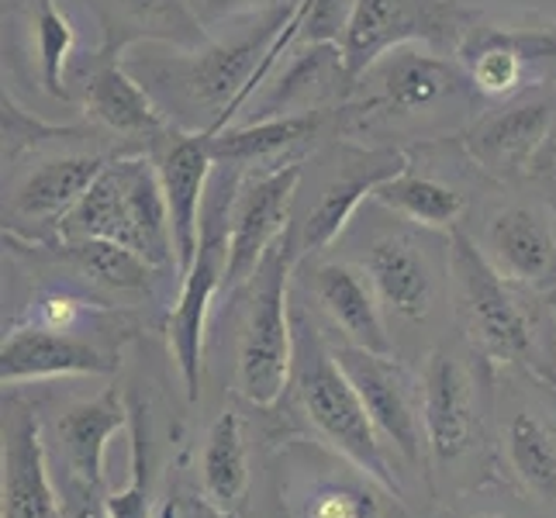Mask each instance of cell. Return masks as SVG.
I'll return each mask as SVG.
<instances>
[{"mask_svg":"<svg viewBox=\"0 0 556 518\" xmlns=\"http://www.w3.org/2000/svg\"><path fill=\"white\" fill-rule=\"evenodd\" d=\"M450 274L456 312L473 350L497 367H519L556 391V359L546 353L540 318L529 312L522 287H515L467 232H450Z\"/></svg>","mask_w":556,"mask_h":518,"instance_id":"obj_2","label":"cell"},{"mask_svg":"<svg viewBox=\"0 0 556 518\" xmlns=\"http://www.w3.org/2000/svg\"><path fill=\"white\" fill-rule=\"evenodd\" d=\"M177 518H232V515L215 508L207 497H184V502L177 505Z\"/></svg>","mask_w":556,"mask_h":518,"instance_id":"obj_38","label":"cell"},{"mask_svg":"<svg viewBox=\"0 0 556 518\" xmlns=\"http://www.w3.org/2000/svg\"><path fill=\"white\" fill-rule=\"evenodd\" d=\"M304 180V160L239 177L228 225V291H239L256 277L266 253L291 232L294 198Z\"/></svg>","mask_w":556,"mask_h":518,"instance_id":"obj_10","label":"cell"},{"mask_svg":"<svg viewBox=\"0 0 556 518\" xmlns=\"http://www.w3.org/2000/svg\"><path fill=\"white\" fill-rule=\"evenodd\" d=\"M304 518H380V502L356 484H321L308 497Z\"/></svg>","mask_w":556,"mask_h":518,"instance_id":"obj_34","label":"cell"},{"mask_svg":"<svg viewBox=\"0 0 556 518\" xmlns=\"http://www.w3.org/2000/svg\"><path fill=\"white\" fill-rule=\"evenodd\" d=\"M294 0H201V17L207 25L215 22H232L242 14H274L291 8Z\"/></svg>","mask_w":556,"mask_h":518,"instance_id":"obj_36","label":"cell"},{"mask_svg":"<svg viewBox=\"0 0 556 518\" xmlns=\"http://www.w3.org/2000/svg\"><path fill=\"white\" fill-rule=\"evenodd\" d=\"M374 201L429 232H456L467 211V194H459L453 184L432 177V173H415L412 166L383 180L374 190Z\"/></svg>","mask_w":556,"mask_h":518,"instance_id":"obj_27","label":"cell"},{"mask_svg":"<svg viewBox=\"0 0 556 518\" xmlns=\"http://www.w3.org/2000/svg\"><path fill=\"white\" fill-rule=\"evenodd\" d=\"M70 84L80 93V104L90 125H98L111 136L122 139H160L169 128V118L156 98L146 90V84L128 70L125 55H104L93 49V55L73 70Z\"/></svg>","mask_w":556,"mask_h":518,"instance_id":"obj_15","label":"cell"},{"mask_svg":"<svg viewBox=\"0 0 556 518\" xmlns=\"http://www.w3.org/2000/svg\"><path fill=\"white\" fill-rule=\"evenodd\" d=\"M84 4L98 17V52L104 55H125L139 42H160L169 49H201L215 42L201 8L190 0H84Z\"/></svg>","mask_w":556,"mask_h":518,"instance_id":"obj_17","label":"cell"},{"mask_svg":"<svg viewBox=\"0 0 556 518\" xmlns=\"http://www.w3.org/2000/svg\"><path fill=\"white\" fill-rule=\"evenodd\" d=\"M111 239L136 249L156 270L174 266V222H169V204L163 194L156 163L146 152H125L111 156L104 173L84 194L70 215L63 218L55 239Z\"/></svg>","mask_w":556,"mask_h":518,"instance_id":"obj_3","label":"cell"},{"mask_svg":"<svg viewBox=\"0 0 556 518\" xmlns=\"http://www.w3.org/2000/svg\"><path fill=\"white\" fill-rule=\"evenodd\" d=\"M163 518H177V505H169V508L163 511Z\"/></svg>","mask_w":556,"mask_h":518,"instance_id":"obj_41","label":"cell"},{"mask_svg":"<svg viewBox=\"0 0 556 518\" xmlns=\"http://www.w3.org/2000/svg\"><path fill=\"white\" fill-rule=\"evenodd\" d=\"M111 156L101 152H66L35 163L4 198V239H35V245L52 242L63 218L84 201V194L101 177Z\"/></svg>","mask_w":556,"mask_h":518,"instance_id":"obj_12","label":"cell"},{"mask_svg":"<svg viewBox=\"0 0 556 518\" xmlns=\"http://www.w3.org/2000/svg\"><path fill=\"white\" fill-rule=\"evenodd\" d=\"M87 312H104V308L101 304H87L84 298L66 294V291H49L35 301L31 321L46 325V329H55V332H76Z\"/></svg>","mask_w":556,"mask_h":518,"instance_id":"obj_35","label":"cell"},{"mask_svg":"<svg viewBox=\"0 0 556 518\" xmlns=\"http://www.w3.org/2000/svg\"><path fill=\"white\" fill-rule=\"evenodd\" d=\"M473 518H505V515H473Z\"/></svg>","mask_w":556,"mask_h":518,"instance_id":"obj_42","label":"cell"},{"mask_svg":"<svg viewBox=\"0 0 556 518\" xmlns=\"http://www.w3.org/2000/svg\"><path fill=\"white\" fill-rule=\"evenodd\" d=\"M546 204H549V211H553V218H556V190H553V194H546Z\"/></svg>","mask_w":556,"mask_h":518,"instance_id":"obj_40","label":"cell"},{"mask_svg":"<svg viewBox=\"0 0 556 518\" xmlns=\"http://www.w3.org/2000/svg\"><path fill=\"white\" fill-rule=\"evenodd\" d=\"M481 249L515 287L556 301V236L543 211L529 204L494 211Z\"/></svg>","mask_w":556,"mask_h":518,"instance_id":"obj_19","label":"cell"},{"mask_svg":"<svg viewBox=\"0 0 556 518\" xmlns=\"http://www.w3.org/2000/svg\"><path fill=\"white\" fill-rule=\"evenodd\" d=\"M201 488L215 508L232 515L249 488V453H245V429L239 412L225 408L211 421L204 453H201Z\"/></svg>","mask_w":556,"mask_h":518,"instance_id":"obj_28","label":"cell"},{"mask_svg":"<svg viewBox=\"0 0 556 518\" xmlns=\"http://www.w3.org/2000/svg\"><path fill=\"white\" fill-rule=\"evenodd\" d=\"M25 25H28L38 84H42L49 98L73 101L70 76H73V55H76V28L70 22V14L60 8V0H31Z\"/></svg>","mask_w":556,"mask_h":518,"instance_id":"obj_30","label":"cell"},{"mask_svg":"<svg viewBox=\"0 0 556 518\" xmlns=\"http://www.w3.org/2000/svg\"><path fill=\"white\" fill-rule=\"evenodd\" d=\"M35 249H52L55 256L70 260L76 270L84 277H90L93 283L108 287V291H122V294H142L149 291L152 266L146 256H139L136 249H128L122 242H111V239H52L42 242Z\"/></svg>","mask_w":556,"mask_h":518,"instance_id":"obj_29","label":"cell"},{"mask_svg":"<svg viewBox=\"0 0 556 518\" xmlns=\"http://www.w3.org/2000/svg\"><path fill=\"white\" fill-rule=\"evenodd\" d=\"M111 518H152V459L142 412L131 408V470L122 491L104 494Z\"/></svg>","mask_w":556,"mask_h":518,"instance_id":"obj_32","label":"cell"},{"mask_svg":"<svg viewBox=\"0 0 556 518\" xmlns=\"http://www.w3.org/2000/svg\"><path fill=\"white\" fill-rule=\"evenodd\" d=\"M339 122V108L301 111V114H270V118H249L242 125H228L218 136H211V152L222 166L245 169H274L283 163H298L301 149L315 146L325 128Z\"/></svg>","mask_w":556,"mask_h":518,"instance_id":"obj_20","label":"cell"},{"mask_svg":"<svg viewBox=\"0 0 556 518\" xmlns=\"http://www.w3.org/2000/svg\"><path fill=\"white\" fill-rule=\"evenodd\" d=\"M408 163V152L397 146H346L336 169L325 177L315 204L304 211L301 222L291 225L294 256L308 260L325 253L353 222L356 207L374 198V190L401 173Z\"/></svg>","mask_w":556,"mask_h":518,"instance_id":"obj_11","label":"cell"},{"mask_svg":"<svg viewBox=\"0 0 556 518\" xmlns=\"http://www.w3.org/2000/svg\"><path fill=\"white\" fill-rule=\"evenodd\" d=\"M118 370V356L101 345L76 339L73 332H55L38 321L14 325L0 345V380L4 388L55 380V377H104Z\"/></svg>","mask_w":556,"mask_h":518,"instance_id":"obj_18","label":"cell"},{"mask_svg":"<svg viewBox=\"0 0 556 518\" xmlns=\"http://www.w3.org/2000/svg\"><path fill=\"white\" fill-rule=\"evenodd\" d=\"M556 128L553 98H519L481 114L464 131V152L484 177L508 184L540 166Z\"/></svg>","mask_w":556,"mask_h":518,"instance_id":"obj_13","label":"cell"},{"mask_svg":"<svg viewBox=\"0 0 556 518\" xmlns=\"http://www.w3.org/2000/svg\"><path fill=\"white\" fill-rule=\"evenodd\" d=\"M149 156L156 163L163 194L169 204V222H174V249H177V274H184L198 256L201 245V218L211 190V169H215V152H211L207 131H190L169 125L160 139L149 142Z\"/></svg>","mask_w":556,"mask_h":518,"instance_id":"obj_14","label":"cell"},{"mask_svg":"<svg viewBox=\"0 0 556 518\" xmlns=\"http://www.w3.org/2000/svg\"><path fill=\"white\" fill-rule=\"evenodd\" d=\"M4 166L17 163L31 152L35 146H46V142H66V139H84L90 128L84 125H49L42 122L38 114L25 111L22 104L14 101V93L4 87Z\"/></svg>","mask_w":556,"mask_h":518,"instance_id":"obj_33","label":"cell"},{"mask_svg":"<svg viewBox=\"0 0 556 518\" xmlns=\"http://www.w3.org/2000/svg\"><path fill=\"white\" fill-rule=\"evenodd\" d=\"M421 426L435 459H456L477 443V412L470 377L453 353H432L421 377Z\"/></svg>","mask_w":556,"mask_h":518,"instance_id":"obj_24","label":"cell"},{"mask_svg":"<svg viewBox=\"0 0 556 518\" xmlns=\"http://www.w3.org/2000/svg\"><path fill=\"white\" fill-rule=\"evenodd\" d=\"M383 312L401 321H426L435 304V274L426 253L408 236H377L363 256Z\"/></svg>","mask_w":556,"mask_h":518,"instance_id":"obj_26","label":"cell"},{"mask_svg":"<svg viewBox=\"0 0 556 518\" xmlns=\"http://www.w3.org/2000/svg\"><path fill=\"white\" fill-rule=\"evenodd\" d=\"M291 8L277 11L263 28L236 42H207L201 49H174L166 55H128V70L156 98L169 125L218 136L245 108L249 84L270 49Z\"/></svg>","mask_w":556,"mask_h":518,"instance_id":"obj_1","label":"cell"},{"mask_svg":"<svg viewBox=\"0 0 556 518\" xmlns=\"http://www.w3.org/2000/svg\"><path fill=\"white\" fill-rule=\"evenodd\" d=\"M470 11L450 0H356L350 11V25L342 35V55L353 84L367 73L380 55L397 46L426 42L456 49L459 35L467 31Z\"/></svg>","mask_w":556,"mask_h":518,"instance_id":"obj_9","label":"cell"},{"mask_svg":"<svg viewBox=\"0 0 556 518\" xmlns=\"http://www.w3.org/2000/svg\"><path fill=\"white\" fill-rule=\"evenodd\" d=\"M543 163H556V128H553V136H549V142H546V152H543L540 166H543Z\"/></svg>","mask_w":556,"mask_h":518,"instance_id":"obj_39","label":"cell"},{"mask_svg":"<svg viewBox=\"0 0 556 518\" xmlns=\"http://www.w3.org/2000/svg\"><path fill=\"white\" fill-rule=\"evenodd\" d=\"M291 63L270 76V87L249 101L253 118H270V114H301V111H325L332 93H342L353 76L346 70V55L336 42H301L298 52H287Z\"/></svg>","mask_w":556,"mask_h":518,"instance_id":"obj_25","label":"cell"},{"mask_svg":"<svg viewBox=\"0 0 556 518\" xmlns=\"http://www.w3.org/2000/svg\"><path fill=\"white\" fill-rule=\"evenodd\" d=\"M63 505H66V518H111L108 505H104V494L87 491L73 481H70V494H66Z\"/></svg>","mask_w":556,"mask_h":518,"instance_id":"obj_37","label":"cell"},{"mask_svg":"<svg viewBox=\"0 0 556 518\" xmlns=\"http://www.w3.org/2000/svg\"><path fill=\"white\" fill-rule=\"evenodd\" d=\"M477 98L519 101L556 84V25H467L456 42Z\"/></svg>","mask_w":556,"mask_h":518,"instance_id":"obj_8","label":"cell"},{"mask_svg":"<svg viewBox=\"0 0 556 518\" xmlns=\"http://www.w3.org/2000/svg\"><path fill=\"white\" fill-rule=\"evenodd\" d=\"M60 443L66 456L70 481L87 491L108 494V450L125 429H131V405L118 388L80 401L60 418Z\"/></svg>","mask_w":556,"mask_h":518,"instance_id":"obj_22","label":"cell"},{"mask_svg":"<svg viewBox=\"0 0 556 518\" xmlns=\"http://www.w3.org/2000/svg\"><path fill=\"white\" fill-rule=\"evenodd\" d=\"M312 294L318 308L342 332V342L377 356H394V342L383 321V304L374 291L367 270L353 263H318L312 270Z\"/></svg>","mask_w":556,"mask_h":518,"instance_id":"obj_23","label":"cell"},{"mask_svg":"<svg viewBox=\"0 0 556 518\" xmlns=\"http://www.w3.org/2000/svg\"><path fill=\"white\" fill-rule=\"evenodd\" d=\"M294 388L301 408L315 426V432L339 456H346L356 470H363L380 488L397 491L388 456L380 446V432L353 388L350 374L342 370L336 350H329L315 325L304 315H294Z\"/></svg>","mask_w":556,"mask_h":518,"instance_id":"obj_4","label":"cell"},{"mask_svg":"<svg viewBox=\"0 0 556 518\" xmlns=\"http://www.w3.org/2000/svg\"><path fill=\"white\" fill-rule=\"evenodd\" d=\"M508 467L540 502H556V435L535 412H519L505 429Z\"/></svg>","mask_w":556,"mask_h":518,"instance_id":"obj_31","label":"cell"},{"mask_svg":"<svg viewBox=\"0 0 556 518\" xmlns=\"http://www.w3.org/2000/svg\"><path fill=\"white\" fill-rule=\"evenodd\" d=\"M336 356L342 363V370L350 374L353 388L359 391L380 439L394 443V450L405 459H418L421 439H426V426H421V388L415 391L412 377L397 367L394 356H377L350 342L336 345Z\"/></svg>","mask_w":556,"mask_h":518,"instance_id":"obj_16","label":"cell"},{"mask_svg":"<svg viewBox=\"0 0 556 518\" xmlns=\"http://www.w3.org/2000/svg\"><path fill=\"white\" fill-rule=\"evenodd\" d=\"M367 90L339 104V125H408L439 118L450 108H470L477 90L456 60H446L426 42L397 46L359 76Z\"/></svg>","mask_w":556,"mask_h":518,"instance_id":"obj_5","label":"cell"},{"mask_svg":"<svg viewBox=\"0 0 556 518\" xmlns=\"http://www.w3.org/2000/svg\"><path fill=\"white\" fill-rule=\"evenodd\" d=\"M242 173H222L211 184L204 218H201V245L194 263L180 274V294L166 318V342L177 359V370L184 380V391L190 401L201 394L204 377V339H207V318L211 304L228 277V225H232V198Z\"/></svg>","mask_w":556,"mask_h":518,"instance_id":"obj_7","label":"cell"},{"mask_svg":"<svg viewBox=\"0 0 556 518\" xmlns=\"http://www.w3.org/2000/svg\"><path fill=\"white\" fill-rule=\"evenodd\" d=\"M294 245L287 232L256 277L249 280L245 318L236 350V391L253 408H274L294 380V315H291V266Z\"/></svg>","mask_w":556,"mask_h":518,"instance_id":"obj_6","label":"cell"},{"mask_svg":"<svg viewBox=\"0 0 556 518\" xmlns=\"http://www.w3.org/2000/svg\"><path fill=\"white\" fill-rule=\"evenodd\" d=\"M0 518H66V505L49 473L42 429L28 412H17L4 421Z\"/></svg>","mask_w":556,"mask_h":518,"instance_id":"obj_21","label":"cell"}]
</instances>
